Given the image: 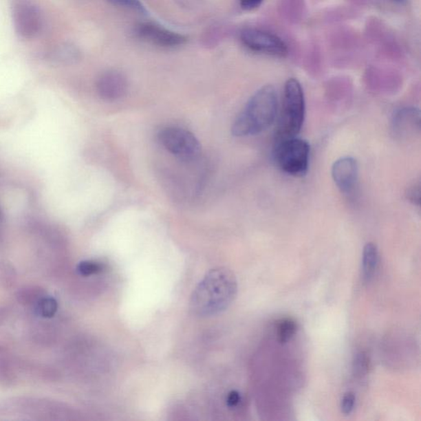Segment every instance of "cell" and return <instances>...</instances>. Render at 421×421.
Returning <instances> with one entry per match:
<instances>
[{"label": "cell", "mask_w": 421, "mask_h": 421, "mask_svg": "<svg viewBox=\"0 0 421 421\" xmlns=\"http://www.w3.org/2000/svg\"><path fill=\"white\" fill-rule=\"evenodd\" d=\"M393 136L401 140L415 136L420 130V109L403 107L394 114L391 121Z\"/></svg>", "instance_id": "obj_9"}, {"label": "cell", "mask_w": 421, "mask_h": 421, "mask_svg": "<svg viewBox=\"0 0 421 421\" xmlns=\"http://www.w3.org/2000/svg\"><path fill=\"white\" fill-rule=\"evenodd\" d=\"M407 199H409L411 203L415 205H420V182L411 185L407 189Z\"/></svg>", "instance_id": "obj_19"}, {"label": "cell", "mask_w": 421, "mask_h": 421, "mask_svg": "<svg viewBox=\"0 0 421 421\" xmlns=\"http://www.w3.org/2000/svg\"><path fill=\"white\" fill-rule=\"evenodd\" d=\"M297 331V324L292 319H284L277 327V336L281 343H288Z\"/></svg>", "instance_id": "obj_13"}, {"label": "cell", "mask_w": 421, "mask_h": 421, "mask_svg": "<svg viewBox=\"0 0 421 421\" xmlns=\"http://www.w3.org/2000/svg\"><path fill=\"white\" fill-rule=\"evenodd\" d=\"M263 0H239V3L244 10L251 11L261 6Z\"/></svg>", "instance_id": "obj_21"}, {"label": "cell", "mask_w": 421, "mask_h": 421, "mask_svg": "<svg viewBox=\"0 0 421 421\" xmlns=\"http://www.w3.org/2000/svg\"><path fill=\"white\" fill-rule=\"evenodd\" d=\"M356 397L352 391L345 393L341 402V410L344 415H350L355 407Z\"/></svg>", "instance_id": "obj_18"}, {"label": "cell", "mask_w": 421, "mask_h": 421, "mask_svg": "<svg viewBox=\"0 0 421 421\" xmlns=\"http://www.w3.org/2000/svg\"><path fill=\"white\" fill-rule=\"evenodd\" d=\"M162 145L177 158L191 162L199 157L201 146L199 140L188 130L178 127H168L158 134Z\"/></svg>", "instance_id": "obj_5"}, {"label": "cell", "mask_w": 421, "mask_h": 421, "mask_svg": "<svg viewBox=\"0 0 421 421\" xmlns=\"http://www.w3.org/2000/svg\"><path fill=\"white\" fill-rule=\"evenodd\" d=\"M310 146L296 137L275 142L273 158L276 165L285 174L305 175L309 169Z\"/></svg>", "instance_id": "obj_4"}, {"label": "cell", "mask_w": 421, "mask_h": 421, "mask_svg": "<svg viewBox=\"0 0 421 421\" xmlns=\"http://www.w3.org/2000/svg\"><path fill=\"white\" fill-rule=\"evenodd\" d=\"M359 175L357 161L352 157L341 158L332 167V177L340 191L351 195L355 191Z\"/></svg>", "instance_id": "obj_8"}, {"label": "cell", "mask_w": 421, "mask_h": 421, "mask_svg": "<svg viewBox=\"0 0 421 421\" xmlns=\"http://www.w3.org/2000/svg\"><path fill=\"white\" fill-rule=\"evenodd\" d=\"M107 1L114 6L140 12L141 14H147V10L140 0H107Z\"/></svg>", "instance_id": "obj_15"}, {"label": "cell", "mask_w": 421, "mask_h": 421, "mask_svg": "<svg viewBox=\"0 0 421 421\" xmlns=\"http://www.w3.org/2000/svg\"><path fill=\"white\" fill-rule=\"evenodd\" d=\"M241 401V394L237 391H231L226 397V405L230 408L237 407Z\"/></svg>", "instance_id": "obj_20"}, {"label": "cell", "mask_w": 421, "mask_h": 421, "mask_svg": "<svg viewBox=\"0 0 421 421\" xmlns=\"http://www.w3.org/2000/svg\"><path fill=\"white\" fill-rule=\"evenodd\" d=\"M369 365V358L365 352L356 354L353 361V372L355 376L358 378L365 376L368 373Z\"/></svg>", "instance_id": "obj_14"}, {"label": "cell", "mask_w": 421, "mask_h": 421, "mask_svg": "<svg viewBox=\"0 0 421 421\" xmlns=\"http://www.w3.org/2000/svg\"><path fill=\"white\" fill-rule=\"evenodd\" d=\"M305 116V99L301 84L296 78H289L285 83L275 142L296 137L304 124Z\"/></svg>", "instance_id": "obj_3"}, {"label": "cell", "mask_w": 421, "mask_h": 421, "mask_svg": "<svg viewBox=\"0 0 421 421\" xmlns=\"http://www.w3.org/2000/svg\"><path fill=\"white\" fill-rule=\"evenodd\" d=\"M136 35L147 43L164 48H174L186 43L187 37L154 23H142L136 28Z\"/></svg>", "instance_id": "obj_7"}, {"label": "cell", "mask_w": 421, "mask_h": 421, "mask_svg": "<svg viewBox=\"0 0 421 421\" xmlns=\"http://www.w3.org/2000/svg\"><path fill=\"white\" fill-rule=\"evenodd\" d=\"M393 1L397 2L398 3H406L407 0H393Z\"/></svg>", "instance_id": "obj_22"}, {"label": "cell", "mask_w": 421, "mask_h": 421, "mask_svg": "<svg viewBox=\"0 0 421 421\" xmlns=\"http://www.w3.org/2000/svg\"><path fill=\"white\" fill-rule=\"evenodd\" d=\"M58 309L57 302L54 299H43L38 305V310L41 315L45 318H52L56 313Z\"/></svg>", "instance_id": "obj_17"}, {"label": "cell", "mask_w": 421, "mask_h": 421, "mask_svg": "<svg viewBox=\"0 0 421 421\" xmlns=\"http://www.w3.org/2000/svg\"><path fill=\"white\" fill-rule=\"evenodd\" d=\"M241 43L250 52L268 56L284 58L288 46L274 33L255 28H246L239 33Z\"/></svg>", "instance_id": "obj_6"}, {"label": "cell", "mask_w": 421, "mask_h": 421, "mask_svg": "<svg viewBox=\"0 0 421 421\" xmlns=\"http://www.w3.org/2000/svg\"><path fill=\"white\" fill-rule=\"evenodd\" d=\"M378 263V250L376 245L366 244L362 255V277L365 282L372 280Z\"/></svg>", "instance_id": "obj_12"}, {"label": "cell", "mask_w": 421, "mask_h": 421, "mask_svg": "<svg viewBox=\"0 0 421 421\" xmlns=\"http://www.w3.org/2000/svg\"><path fill=\"white\" fill-rule=\"evenodd\" d=\"M14 23L17 32L21 36L33 37L40 31L41 26L39 12L30 3H19L14 10Z\"/></svg>", "instance_id": "obj_11"}, {"label": "cell", "mask_w": 421, "mask_h": 421, "mask_svg": "<svg viewBox=\"0 0 421 421\" xmlns=\"http://www.w3.org/2000/svg\"><path fill=\"white\" fill-rule=\"evenodd\" d=\"M237 280L228 268L212 269L193 290L191 309L200 317H207L225 311L237 293Z\"/></svg>", "instance_id": "obj_1"}, {"label": "cell", "mask_w": 421, "mask_h": 421, "mask_svg": "<svg viewBox=\"0 0 421 421\" xmlns=\"http://www.w3.org/2000/svg\"><path fill=\"white\" fill-rule=\"evenodd\" d=\"M128 80L116 70L105 72L98 79V91L102 99L114 102L123 98L128 91Z\"/></svg>", "instance_id": "obj_10"}, {"label": "cell", "mask_w": 421, "mask_h": 421, "mask_svg": "<svg viewBox=\"0 0 421 421\" xmlns=\"http://www.w3.org/2000/svg\"><path fill=\"white\" fill-rule=\"evenodd\" d=\"M103 266L102 264L94 262V261H84L80 263L78 266V272L80 275L89 277L102 272Z\"/></svg>", "instance_id": "obj_16"}, {"label": "cell", "mask_w": 421, "mask_h": 421, "mask_svg": "<svg viewBox=\"0 0 421 421\" xmlns=\"http://www.w3.org/2000/svg\"><path fill=\"white\" fill-rule=\"evenodd\" d=\"M279 107L274 87H261L248 100L246 107L237 116L233 125V133L237 137L257 136L274 123Z\"/></svg>", "instance_id": "obj_2"}]
</instances>
